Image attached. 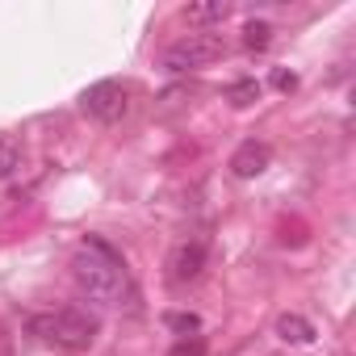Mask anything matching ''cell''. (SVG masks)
<instances>
[{"label":"cell","mask_w":356,"mask_h":356,"mask_svg":"<svg viewBox=\"0 0 356 356\" xmlns=\"http://www.w3.org/2000/svg\"><path fill=\"white\" fill-rule=\"evenodd\" d=\"M260 92H264V88H260V80H256V76H243V80H235V84L227 88V101H231L235 109H248V105H256V101H260Z\"/></svg>","instance_id":"8"},{"label":"cell","mask_w":356,"mask_h":356,"mask_svg":"<svg viewBox=\"0 0 356 356\" xmlns=\"http://www.w3.org/2000/svg\"><path fill=\"white\" fill-rule=\"evenodd\" d=\"M80 109H84L88 118H97V122L113 126V122H122V118H126V109H130V92H126V84H118V80H97V84H88V88H84Z\"/></svg>","instance_id":"4"},{"label":"cell","mask_w":356,"mask_h":356,"mask_svg":"<svg viewBox=\"0 0 356 356\" xmlns=\"http://www.w3.org/2000/svg\"><path fill=\"white\" fill-rule=\"evenodd\" d=\"M17 168H22V143L9 138V134H0V181H9Z\"/></svg>","instance_id":"9"},{"label":"cell","mask_w":356,"mask_h":356,"mask_svg":"<svg viewBox=\"0 0 356 356\" xmlns=\"http://www.w3.org/2000/svg\"><path fill=\"white\" fill-rule=\"evenodd\" d=\"M268 42H273V26L268 22H248L243 26V47L248 51H264Z\"/></svg>","instance_id":"12"},{"label":"cell","mask_w":356,"mask_h":356,"mask_svg":"<svg viewBox=\"0 0 356 356\" xmlns=\"http://www.w3.org/2000/svg\"><path fill=\"white\" fill-rule=\"evenodd\" d=\"M206 260H210V248H206L202 239L176 243V248L168 252V281H172V285H189V281H197L202 268H206Z\"/></svg>","instance_id":"5"},{"label":"cell","mask_w":356,"mask_h":356,"mask_svg":"<svg viewBox=\"0 0 356 356\" xmlns=\"http://www.w3.org/2000/svg\"><path fill=\"white\" fill-rule=\"evenodd\" d=\"M30 331L47 343H59L67 352H80L97 339V318L88 310H76V306H63V310H51V314H34L30 318Z\"/></svg>","instance_id":"2"},{"label":"cell","mask_w":356,"mask_h":356,"mask_svg":"<svg viewBox=\"0 0 356 356\" xmlns=\"http://www.w3.org/2000/svg\"><path fill=\"white\" fill-rule=\"evenodd\" d=\"M268 163H273V147H268V143H260V138L239 143V147H235V155H231V172L239 176V181H256L260 172H268Z\"/></svg>","instance_id":"6"},{"label":"cell","mask_w":356,"mask_h":356,"mask_svg":"<svg viewBox=\"0 0 356 356\" xmlns=\"http://www.w3.org/2000/svg\"><path fill=\"white\" fill-rule=\"evenodd\" d=\"M72 281L84 298L101 306H122L130 298V273L105 239H84L72 256Z\"/></svg>","instance_id":"1"},{"label":"cell","mask_w":356,"mask_h":356,"mask_svg":"<svg viewBox=\"0 0 356 356\" xmlns=\"http://www.w3.org/2000/svg\"><path fill=\"white\" fill-rule=\"evenodd\" d=\"M168 356H206V339L202 335H189V339H176L168 348Z\"/></svg>","instance_id":"13"},{"label":"cell","mask_w":356,"mask_h":356,"mask_svg":"<svg viewBox=\"0 0 356 356\" xmlns=\"http://www.w3.org/2000/svg\"><path fill=\"white\" fill-rule=\"evenodd\" d=\"M218 55H222V38H218V34H185V38H176V42L163 51V67H168L172 76H185V72L210 67Z\"/></svg>","instance_id":"3"},{"label":"cell","mask_w":356,"mask_h":356,"mask_svg":"<svg viewBox=\"0 0 356 356\" xmlns=\"http://www.w3.org/2000/svg\"><path fill=\"white\" fill-rule=\"evenodd\" d=\"M277 335H281L285 343H293V348H306V343H314L318 331H314V323H310L306 314H293V310H289V314L277 318Z\"/></svg>","instance_id":"7"},{"label":"cell","mask_w":356,"mask_h":356,"mask_svg":"<svg viewBox=\"0 0 356 356\" xmlns=\"http://www.w3.org/2000/svg\"><path fill=\"white\" fill-rule=\"evenodd\" d=\"M273 84H277L281 92H289V88H298V76H293V72H285V67H277V72H273Z\"/></svg>","instance_id":"14"},{"label":"cell","mask_w":356,"mask_h":356,"mask_svg":"<svg viewBox=\"0 0 356 356\" xmlns=\"http://www.w3.org/2000/svg\"><path fill=\"white\" fill-rule=\"evenodd\" d=\"M163 323H168L176 335H181V339H189V335L202 331V318H197L193 310H189V314H185V310H172V314H163Z\"/></svg>","instance_id":"10"},{"label":"cell","mask_w":356,"mask_h":356,"mask_svg":"<svg viewBox=\"0 0 356 356\" xmlns=\"http://www.w3.org/2000/svg\"><path fill=\"white\" fill-rule=\"evenodd\" d=\"M185 17L189 22H227L231 17V5H222V0H214V5H189Z\"/></svg>","instance_id":"11"}]
</instances>
